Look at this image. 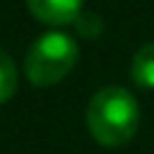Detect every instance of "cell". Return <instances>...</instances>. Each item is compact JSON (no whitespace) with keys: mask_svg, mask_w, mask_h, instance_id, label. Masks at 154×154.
<instances>
[{"mask_svg":"<svg viewBox=\"0 0 154 154\" xmlns=\"http://www.w3.org/2000/svg\"><path fill=\"white\" fill-rule=\"evenodd\" d=\"M131 77L134 82L144 90H154V41L144 44L141 49L134 54L131 62Z\"/></svg>","mask_w":154,"mask_h":154,"instance_id":"4","label":"cell"},{"mask_svg":"<svg viewBox=\"0 0 154 154\" xmlns=\"http://www.w3.org/2000/svg\"><path fill=\"white\" fill-rule=\"evenodd\" d=\"M28 8L46 26H67L77 21L82 0H28Z\"/></svg>","mask_w":154,"mask_h":154,"instance_id":"3","label":"cell"},{"mask_svg":"<svg viewBox=\"0 0 154 154\" xmlns=\"http://www.w3.org/2000/svg\"><path fill=\"white\" fill-rule=\"evenodd\" d=\"M77 44L75 38L62 31L44 33L36 38L26 54V77L36 88H51L64 80L77 64Z\"/></svg>","mask_w":154,"mask_h":154,"instance_id":"2","label":"cell"},{"mask_svg":"<svg viewBox=\"0 0 154 154\" xmlns=\"http://www.w3.org/2000/svg\"><path fill=\"white\" fill-rule=\"evenodd\" d=\"M139 103L123 88H103L90 98L88 105V128L93 139L103 146H121L131 141L139 128Z\"/></svg>","mask_w":154,"mask_h":154,"instance_id":"1","label":"cell"},{"mask_svg":"<svg viewBox=\"0 0 154 154\" xmlns=\"http://www.w3.org/2000/svg\"><path fill=\"white\" fill-rule=\"evenodd\" d=\"M18 90V72H16V64L13 59L0 49V103H5L16 95Z\"/></svg>","mask_w":154,"mask_h":154,"instance_id":"5","label":"cell"}]
</instances>
